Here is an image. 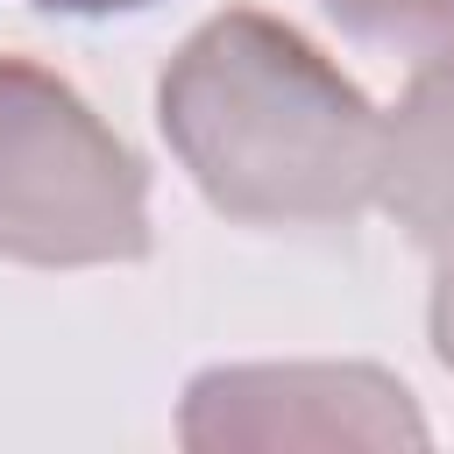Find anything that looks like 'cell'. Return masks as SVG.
Returning a JSON list of instances; mask_svg holds the SVG:
<instances>
[{"instance_id": "obj_5", "label": "cell", "mask_w": 454, "mask_h": 454, "mask_svg": "<svg viewBox=\"0 0 454 454\" xmlns=\"http://www.w3.org/2000/svg\"><path fill=\"white\" fill-rule=\"evenodd\" d=\"M333 21L376 50L397 57H440L454 50V0H326Z\"/></svg>"}, {"instance_id": "obj_7", "label": "cell", "mask_w": 454, "mask_h": 454, "mask_svg": "<svg viewBox=\"0 0 454 454\" xmlns=\"http://www.w3.org/2000/svg\"><path fill=\"white\" fill-rule=\"evenodd\" d=\"M50 14H121V7H149V0H35Z\"/></svg>"}, {"instance_id": "obj_6", "label": "cell", "mask_w": 454, "mask_h": 454, "mask_svg": "<svg viewBox=\"0 0 454 454\" xmlns=\"http://www.w3.org/2000/svg\"><path fill=\"white\" fill-rule=\"evenodd\" d=\"M433 355L454 369V241L440 248V277H433Z\"/></svg>"}, {"instance_id": "obj_2", "label": "cell", "mask_w": 454, "mask_h": 454, "mask_svg": "<svg viewBox=\"0 0 454 454\" xmlns=\"http://www.w3.org/2000/svg\"><path fill=\"white\" fill-rule=\"evenodd\" d=\"M0 255L92 270L149 255V177L135 149L43 64L0 57Z\"/></svg>"}, {"instance_id": "obj_3", "label": "cell", "mask_w": 454, "mask_h": 454, "mask_svg": "<svg viewBox=\"0 0 454 454\" xmlns=\"http://www.w3.org/2000/svg\"><path fill=\"white\" fill-rule=\"evenodd\" d=\"M184 447H426L411 390L383 369H206L184 390Z\"/></svg>"}, {"instance_id": "obj_4", "label": "cell", "mask_w": 454, "mask_h": 454, "mask_svg": "<svg viewBox=\"0 0 454 454\" xmlns=\"http://www.w3.org/2000/svg\"><path fill=\"white\" fill-rule=\"evenodd\" d=\"M390 220L419 248L454 241V50L426 57V71L404 85L397 114L383 121V192Z\"/></svg>"}, {"instance_id": "obj_1", "label": "cell", "mask_w": 454, "mask_h": 454, "mask_svg": "<svg viewBox=\"0 0 454 454\" xmlns=\"http://www.w3.org/2000/svg\"><path fill=\"white\" fill-rule=\"evenodd\" d=\"M156 121L192 184L248 227H348L383 192V114L255 7L213 14L170 57Z\"/></svg>"}]
</instances>
